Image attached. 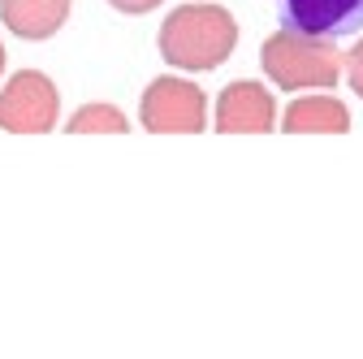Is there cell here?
I'll return each instance as SVG.
<instances>
[{
    "label": "cell",
    "instance_id": "10",
    "mask_svg": "<svg viewBox=\"0 0 363 359\" xmlns=\"http://www.w3.org/2000/svg\"><path fill=\"white\" fill-rule=\"evenodd\" d=\"M346 82H350V92L363 100V39L346 53Z\"/></svg>",
    "mask_w": 363,
    "mask_h": 359
},
{
    "label": "cell",
    "instance_id": "6",
    "mask_svg": "<svg viewBox=\"0 0 363 359\" xmlns=\"http://www.w3.org/2000/svg\"><path fill=\"white\" fill-rule=\"evenodd\" d=\"M281 22L311 39H342L363 26V0H281Z\"/></svg>",
    "mask_w": 363,
    "mask_h": 359
},
{
    "label": "cell",
    "instance_id": "3",
    "mask_svg": "<svg viewBox=\"0 0 363 359\" xmlns=\"http://www.w3.org/2000/svg\"><path fill=\"white\" fill-rule=\"evenodd\" d=\"M139 121L152 134H199L208 126V96L191 78H156L143 92Z\"/></svg>",
    "mask_w": 363,
    "mask_h": 359
},
{
    "label": "cell",
    "instance_id": "4",
    "mask_svg": "<svg viewBox=\"0 0 363 359\" xmlns=\"http://www.w3.org/2000/svg\"><path fill=\"white\" fill-rule=\"evenodd\" d=\"M61 117V100L48 74L22 70L0 87V130L9 134H48Z\"/></svg>",
    "mask_w": 363,
    "mask_h": 359
},
{
    "label": "cell",
    "instance_id": "9",
    "mask_svg": "<svg viewBox=\"0 0 363 359\" xmlns=\"http://www.w3.org/2000/svg\"><path fill=\"white\" fill-rule=\"evenodd\" d=\"M69 134H125L130 121L113 109V104H82L69 121H65Z\"/></svg>",
    "mask_w": 363,
    "mask_h": 359
},
{
    "label": "cell",
    "instance_id": "2",
    "mask_svg": "<svg viewBox=\"0 0 363 359\" xmlns=\"http://www.w3.org/2000/svg\"><path fill=\"white\" fill-rule=\"evenodd\" d=\"M259 61L272 87H281V92H303V87H320L325 92V87L342 82V70H346V57L333 48V39H311L286 26L264 39Z\"/></svg>",
    "mask_w": 363,
    "mask_h": 359
},
{
    "label": "cell",
    "instance_id": "7",
    "mask_svg": "<svg viewBox=\"0 0 363 359\" xmlns=\"http://www.w3.org/2000/svg\"><path fill=\"white\" fill-rule=\"evenodd\" d=\"M69 18V0H0V22L18 39H52Z\"/></svg>",
    "mask_w": 363,
    "mask_h": 359
},
{
    "label": "cell",
    "instance_id": "8",
    "mask_svg": "<svg viewBox=\"0 0 363 359\" xmlns=\"http://www.w3.org/2000/svg\"><path fill=\"white\" fill-rule=\"evenodd\" d=\"M281 130L286 134H346L350 130V113L333 96H307V100L286 104Z\"/></svg>",
    "mask_w": 363,
    "mask_h": 359
},
{
    "label": "cell",
    "instance_id": "5",
    "mask_svg": "<svg viewBox=\"0 0 363 359\" xmlns=\"http://www.w3.org/2000/svg\"><path fill=\"white\" fill-rule=\"evenodd\" d=\"M277 126V100L264 82H230L216 100L220 134H268Z\"/></svg>",
    "mask_w": 363,
    "mask_h": 359
},
{
    "label": "cell",
    "instance_id": "1",
    "mask_svg": "<svg viewBox=\"0 0 363 359\" xmlns=\"http://www.w3.org/2000/svg\"><path fill=\"white\" fill-rule=\"evenodd\" d=\"M238 48V22L220 5H182L160 26V57L182 74H208Z\"/></svg>",
    "mask_w": 363,
    "mask_h": 359
},
{
    "label": "cell",
    "instance_id": "12",
    "mask_svg": "<svg viewBox=\"0 0 363 359\" xmlns=\"http://www.w3.org/2000/svg\"><path fill=\"white\" fill-rule=\"evenodd\" d=\"M0 74H5V43H0Z\"/></svg>",
    "mask_w": 363,
    "mask_h": 359
},
{
    "label": "cell",
    "instance_id": "11",
    "mask_svg": "<svg viewBox=\"0 0 363 359\" xmlns=\"http://www.w3.org/2000/svg\"><path fill=\"white\" fill-rule=\"evenodd\" d=\"M108 5L117 13H152L156 5H164V0H108Z\"/></svg>",
    "mask_w": 363,
    "mask_h": 359
}]
</instances>
